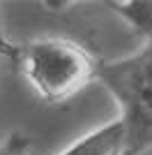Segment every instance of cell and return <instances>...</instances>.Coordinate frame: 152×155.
I'll list each match as a JSON object with an SVG mask.
<instances>
[{
  "label": "cell",
  "instance_id": "obj_5",
  "mask_svg": "<svg viewBox=\"0 0 152 155\" xmlns=\"http://www.w3.org/2000/svg\"><path fill=\"white\" fill-rule=\"evenodd\" d=\"M0 155H32V143L21 134H9L0 141Z\"/></svg>",
  "mask_w": 152,
  "mask_h": 155
},
{
  "label": "cell",
  "instance_id": "obj_4",
  "mask_svg": "<svg viewBox=\"0 0 152 155\" xmlns=\"http://www.w3.org/2000/svg\"><path fill=\"white\" fill-rule=\"evenodd\" d=\"M106 7L120 14L141 35L152 39V0H115V2H106Z\"/></svg>",
  "mask_w": 152,
  "mask_h": 155
},
{
  "label": "cell",
  "instance_id": "obj_6",
  "mask_svg": "<svg viewBox=\"0 0 152 155\" xmlns=\"http://www.w3.org/2000/svg\"><path fill=\"white\" fill-rule=\"evenodd\" d=\"M0 56L5 58H12L16 63V56H19V46H14L12 42H7L5 37H0Z\"/></svg>",
  "mask_w": 152,
  "mask_h": 155
},
{
  "label": "cell",
  "instance_id": "obj_3",
  "mask_svg": "<svg viewBox=\"0 0 152 155\" xmlns=\"http://www.w3.org/2000/svg\"><path fill=\"white\" fill-rule=\"evenodd\" d=\"M60 155H127V130L122 120H111L76 139Z\"/></svg>",
  "mask_w": 152,
  "mask_h": 155
},
{
  "label": "cell",
  "instance_id": "obj_8",
  "mask_svg": "<svg viewBox=\"0 0 152 155\" xmlns=\"http://www.w3.org/2000/svg\"><path fill=\"white\" fill-rule=\"evenodd\" d=\"M0 141H2V139H0Z\"/></svg>",
  "mask_w": 152,
  "mask_h": 155
},
{
  "label": "cell",
  "instance_id": "obj_2",
  "mask_svg": "<svg viewBox=\"0 0 152 155\" xmlns=\"http://www.w3.org/2000/svg\"><path fill=\"white\" fill-rule=\"evenodd\" d=\"M99 81L115 95L122 107L127 130V155L152 150V39L143 51L118 63H104Z\"/></svg>",
  "mask_w": 152,
  "mask_h": 155
},
{
  "label": "cell",
  "instance_id": "obj_7",
  "mask_svg": "<svg viewBox=\"0 0 152 155\" xmlns=\"http://www.w3.org/2000/svg\"><path fill=\"white\" fill-rule=\"evenodd\" d=\"M0 37H2V28H0Z\"/></svg>",
  "mask_w": 152,
  "mask_h": 155
},
{
  "label": "cell",
  "instance_id": "obj_1",
  "mask_svg": "<svg viewBox=\"0 0 152 155\" xmlns=\"http://www.w3.org/2000/svg\"><path fill=\"white\" fill-rule=\"evenodd\" d=\"M16 65L39 100L65 104L99 79L104 60L71 37L49 35L21 44Z\"/></svg>",
  "mask_w": 152,
  "mask_h": 155
}]
</instances>
